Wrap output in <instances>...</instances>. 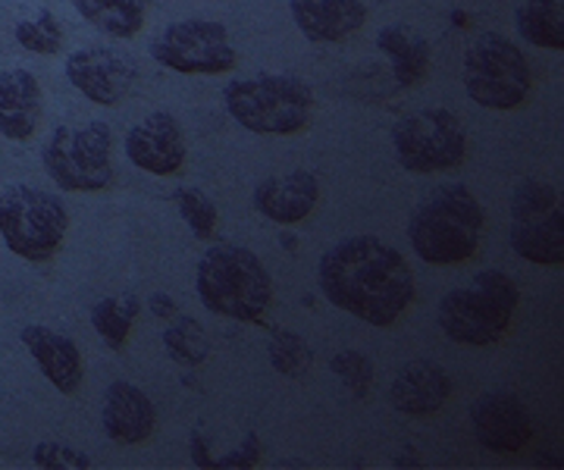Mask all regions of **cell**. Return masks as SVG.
<instances>
[{
	"instance_id": "obj_1",
	"label": "cell",
	"mask_w": 564,
	"mask_h": 470,
	"mask_svg": "<svg viewBox=\"0 0 564 470\" xmlns=\"http://www.w3.org/2000/svg\"><path fill=\"white\" fill-rule=\"evenodd\" d=\"M321 292L370 327H392L414 302V273L399 248L377 236H351L321 258Z\"/></svg>"
},
{
	"instance_id": "obj_2",
	"label": "cell",
	"mask_w": 564,
	"mask_h": 470,
	"mask_svg": "<svg viewBox=\"0 0 564 470\" xmlns=\"http://www.w3.org/2000/svg\"><path fill=\"white\" fill-rule=\"evenodd\" d=\"M486 214L467 185H443L414 207L408 239L426 264H462L484 239Z\"/></svg>"
},
{
	"instance_id": "obj_3",
	"label": "cell",
	"mask_w": 564,
	"mask_h": 470,
	"mask_svg": "<svg viewBox=\"0 0 564 470\" xmlns=\"http://www.w3.org/2000/svg\"><path fill=\"white\" fill-rule=\"evenodd\" d=\"M198 298L220 317L254 324L270 307L273 280L254 251L217 245L198 261Z\"/></svg>"
},
{
	"instance_id": "obj_4",
	"label": "cell",
	"mask_w": 564,
	"mask_h": 470,
	"mask_svg": "<svg viewBox=\"0 0 564 470\" xmlns=\"http://www.w3.org/2000/svg\"><path fill=\"white\" fill-rule=\"evenodd\" d=\"M518 298V283L508 273L480 270L470 283L452 288L440 302V327L452 342L496 346L511 327Z\"/></svg>"
},
{
	"instance_id": "obj_5",
	"label": "cell",
	"mask_w": 564,
	"mask_h": 470,
	"mask_svg": "<svg viewBox=\"0 0 564 470\" xmlns=\"http://www.w3.org/2000/svg\"><path fill=\"white\" fill-rule=\"evenodd\" d=\"M226 110L236 123L258 135H295L311 120L314 91L295 76L261 73L239 79L223 91Z\"/></svg>"
},
{
	"instance_id": "obj_6",
	"label": "cell",
	"mask_w": 564,
	"mask_h": 470,
	"mask_svg": "<svg viewBox=\"0 0 564 470\" xmlns=\"http://www.w3.org/2000/svg\"><path fill=\"white\" fill-rule=\"evenodd\" d=\"M69 229V214L57 195L10 185L0 192V239L22 261L44 264L61 251Z\"/></svg>"
},
{
	"instance_id": "obj_7",
	"label": "cell",
	"mask_w": 564,
	"mask_h": 470,
	"mask_svg": "<svg viewBox=\"0 0 564 470\" xmlns=\"http://www.w3.org/2000/svg\"><path fill=\"white\" fill-rule=\"evenodd\" d=\"M462 79L470 101L489 110L521 107L533 88V73L521 47L499 32H484L467 47Z\"/></svg>"
},
{
	"instance_id": "obj_8",
	"label": "cell",
	"mask_w": 564,
	"mask_h": 470,
	"mask_svg": "<svg viewBox=\"0 0 564 470\" xmlns=\"http://www.w3.org/2000/svg\"><path fill=\"white\" fill-rule=\"evenodd\" d=\"M113 132L107 123L61 125L44 144V170L63 192H101L113 183Z\"/></svg>"
},
{
	"instance_id": "obj_9",
	"label": "cell",
	"mask_w": 564,
	"mask_h": 470,
	"mask_svg": "<svg viewBox=\"0 0 564 470\" xmlns=\"http://www.w3.org/2000/svg\"><path fill=\"white\" fill-rule=\"evenodd\" d=\"M508 245L530 264H562L564 217L558 188L540 179H524L511 192Z\"/></svg>"
},
{
	"instance_id": "obj_10",
	"label": "cell",
	"mask_w": 564,
	"mask_h": 470,
	"mask_svg": "<svg viewBox=\"0 0 564 470\" xmlns=\"http://www.w3.org/2000/svg\"><path fill=\"white\" fill-rule=\"evenodd\" d=\"M392 144L408 173H443L464 161L467 132L452 110L423 107L395 123Z\"/></svg>"
},
{
	"instance_id": "obj_11",
	"label": "cell",
	"mask_w": 564,
	"mask_h": 470,
	"mask_svg": "<svg viewBox=\"0 0 564 470\" xmlns=\"http://www.w3.org/2000/svg\"><path fill=\"white\" fill-rule=\"evenodd\" d=\"M151 57L188 76H220L236 66V47L223 22L182 20L170 22L151 42Z\"/></svg>"
},
{
	"instance_id": "obj_12",
	"label": "cell",
	"mask_w": 564,
	"mask_h": 470,
	"mask_svg": "<svg viewBox=\"0 0 564 470\" xmlns=\"http://www.w3.org/2000/svg\"><path fill=\"white\" fill-rule=\"evenodd\" d=\"M470 427L484 449L496 455H514L533 439V417L524 402L508 392L492 389L484 392L470 408Z\"/></svg>"
},
{
	"instance_id": "obj_13",
	"label": "cell",
	"mask_w": 564,
	"mask_h": 470,
	"mask_svg": "<svg viewBox=\"0 0 564 470\" xmlns=\"http://www.w3.org/2000/svg\"><path fill=\"white\" fill-rule=\"evenodd\" d=\"M66 79L88 101L113 107L120 103L135 83V66L117 51L107 47H85L66 57Z\"/></svg>"
},
{
	"instance_id": "obj_14",
	"label": "cell",
	"mask_w": 564,
	"mask_h": 470,
	"mask_svg": "<svg viewBox=\"0 0 564 470\" xmlns=\"http://www.w3.org/2000/svg\"><path fill=\"white\" fill-rule=\"evenodd\" d=\"M126 157L132 164L154 173V176H173L180 173L185 161V139L173 113H151L126 135Z\"/></svg>"
},
{
	"instance_id": "obj_15",
	"label": "cell",
	"mask_w": 564,
	"mask_h": 470,
	"mask_svg": "<svg viewBox=\"0 0 564 470\" xmlns=\"http://www.w3.org/2000/svg\"><path fill=\"white\" fill-rule=\"evenodd\" d=\"M251 201L273 223H302L321 201V183L307 170H295L289 176H270V179L258 183Z\"/></svg>"
},
{
	"instance_id": "obj_16",
	"label": "cell",
	"mask_w": 564,
	"mask_h": 470,
	"mask_svg": "<svg viewBox=\"0 0 564 470\" xmlns=\"http://www.w3.org/2000/svg\"><path fill=\"white\" fill-rule=\"evenodd\" d=\"M101 424L117 446H139L158 427V408L139 386L117 380L104 395Z\"/></svg>"
},
{
	"instance_id": "obj_17",
	"label": "cell",
	"mask_w": 564,
	"mask_h": 470,
	"mask_svg": "<svg viewBox=\"0 0 564 470\" xmlns=\"http://www.w3.org/2000/svg\"><path fill=\"white\" fill-rule=\"evenodd\" d=\"M289 7L304 39L317 44L343 42L367 22L361 0H289Z\"/></svg>"
},
{
	"instance_id": "obj_18",
	"label": "cell",
	"mask_w": 564,
	"mask_h": 470,
	"mask_svg": "<svg viewBox=\"0 0 564 470\" xmlns=\"http://www.w3.org/2000/svg\"><path fill=\"white\" fill-rule=\"evenodd\" d=\"M20 339L22 346L32 351V358H35L41 373L47 376V383H54L57 392L73 395L82 386V376H85L82 351L69 336L47 327H25L20 332Z\"/></svg>"
},
{
	"instance_id": "obj_19",
	"label": "cell",
	"mask_w": 564,
	"mask_h": 470,
	"mask_svg": "<svg viewBox=\"0 0 564 470\" xmlns=\"http://www.w3.org/2000/svg\"><path fill=\"white\" fill-rule=\"evenodd\" d=\"M392 405L402 414H436L452 395V376L436 361H408L392 380Z\"/></svg>"
},
{
	"instance_id": "obj_20",
	"label": "cell",
	"mask_w": 564,
	"mask_h": 470,
	"mask_svg": "<svg viewBox=\"0 0 564 470\" xmlns=\"http://www.w3.org/2000/svg\"><path fill=\"white\" fill-rule=\"evenodd\" d=\"M41 85L25 69H3L0 73V135L25 142L35 135L41 123Z\"/></svg>"
},
{
	"instance_id": "obj_21",
	"label": "cell",
	"mask_w": 564,
	"mask_h": 470,
	"mask_svg": "<svg viewBox=\"0 0 564 470\" xmlns=\"http://www.w3.org/2000/svg\"><path fill=\"white\" fill-rule=\"evenodd\" d=\"M377 47L392 61L395 83L402 88L421 83L426 69H430V44L423 42L421 35H414L411 29H404V25H386L383 32L377 35Z\"/></svg>"
},
{
	"instance_id": "obj_22",
	"label": "cell",
	"mask_w": 564,
	"mask_h": 470,
	"mask_svg": "<svg viewBox=\"0 0 564 470\" xmlns=\"http://www.w3.org/2000/svg\"><path fill=\"white\" fill-rule=\"evenodd\" d=\"M73 7L110 39H135L144 25V0H73Z\"/></svg>"
},
{
	"instance_id": "obj_23",
	"label": "cell",
	"mask_w": 564,
	"mask_h": 470,
	"mask_svg": "<svg viewBox=\"0 0 564 470\" xmlns=\"http://www.w3.org/2000/svg\"><path fill=\"white\" fill-rule=\"evenodd\" d=\"M518 32L524 42L545 47V51H564V10L562 0H524L518 7Z\"/></svg>"
},
{
	"instance_id": "obj_24",
	"label": "cell",
	"mask_w": 564,
	"mask_h": 470,
	"mask_svg": "<svg viewBox=\"0 0 564 470\" xmlns=\"http://www.w3.org/2000/svg\"><path fill=\"white\" fill-rule=\"evenodd\" d=\"M141 302L135 295H120V298H101L98 305L91 307V327L98 329V336L104 339V346L120 351L129 339L132 320L139 317Z\"/></svg>"
},
{
	"instance_id": "obj_25",
	"label": "cell",
	"mask_w": 564,
	"mask_h": 470,
	"mask_svg": "<svg viewBox=\"0 0 564 470\" xmlns=\"http://www.w3.org/2000/svg\"><path fill=\"white\" fill-rule=\"evenodd\" d=\"M163 346H166V354L176 361V364H185V368H198L207 361V336H204V327L195 320V317H176L166 332H163Z\"/></svg>"
},
{
	"instance_id": "obj_26",
	"label": "cell",
	"mask_w": 564,
	"mask_h": 470,
	"mask_svg": "<svg viewBox=\"0 0 564 470\" xmlns=\"http://www.w3.org/2000/svg\"><path fill=\"white\" fill-rule=\"evenodd\" d=\"M267 354H270L273 370L282 376H302L314 364V351L295 329H273Z\"/></svg>"
},
{
	"instance_id": "obj_27",
	"label": "cell",
	"mask_w": 564,
	"mask_h": 470,
	"mask_svg": "<svg viewBox=\"0 0 564 470\" xmlns=\"http://www.w3.org/2000/svg\"><path fill=\"white\" fill-rule=\"evenodd\" d=\"M17 42H20V47H25L29 54L51 57V54L61 51L63 44L61 22L54 20V13L41 10L35 20H25L17 25Z\"/></svg>"
},
{
	"instance_id": "obj_28",
	"label": "cell",
	"mask_w": 564,
	"mask_h": 470,
	"mask_svg": "<svg viewBox=\"0 0 564 470\" xmlns=\"http://www.w3.org/2000/svg\"><path fill=\"white\" fill-rule=\"evenodd\" d=\"M173 201L180 205L182 220L188 223V229L198 239H210L217 232V207L204 192H198V188H176Z\"/></svg>"
},
{
	"instance_id": "obj_29",
	"label": "cell",
	"mask_w": 564,
	"mask_h": 470,
	"mask_svg": "<svg viewBox=\"0 0 564 470\" xmlns=\"http://www.w3.org/2000/svg\"><path fill=\"white\" fill-rule=\"evenodd\" d=\"M329 370L343 380L355 398H367L370 383H373V361L367 354H361V351H339L336 358H329Z\"/></svg>"
},
{
	"instance_id": "obj_30",
	"label": "cell",
	"mask_w": 564,
	"mask_h": 470,
	"mask_svg": "<svg viewBox=\"0 0 564 470\" xmlns=\"http://www.w3.org/2000/svg\"><path fill=\"white\" fill-rule=\"evenodd\" d=\"M32 464L44 470H88L91 458L85 451L63 446V442H39L32 449Z\"/></svg>"
},
{
	"instance_id": "obj_31",
	"label": "cell",
	"mask_w": 564,
	"mask_h": 470,
	"mask_svg": "<svg viewBox=\"0 0 564 470\" xmlns=\"http://www.w3.org/2000/svg\"><path fill=\"white\" fill-rule=\"evenodd\" d=\"M258 461H261V439H258V433H248L242 446L229 451L220 461H214V468H254Z\"/></svg>"
},
{
	"instance_id": "obj_32",
	"label": "cell",
	"mask_w": 564,
	"mask_h": 470,
	"mask_svg": "<svg viewBox=\"0 0 564 470\" xmlns=\"http://www.w3.org/2000/svg\"><path fill=\"white\" fill-rule=\"evenodd\" d=\"M188 449H192V464H195V468H214V461H217V458H210V446H207V439H204L202 429H195V433H192Z\"/></svg>"
},
{
	"instance_id": "obj_33",
	"label": "cell",
	"mask_w": 564,
	"mask_h": 470,
	"mask_svg": "<svg viewBox=\"0 0 564 470\" xmlns=\"http://www.w3.org/2000/svg\"><path fill=\"white\" fill-rule=\"evenodd\" d=\"M148 307H151V314H154V317H161V320L176 317V302H173L166 292H154V295L148 298Z\"/></svg>"
},
{
	"instance_id": "obj_34",
	"label": "cell",
	"mask_w": 564,
	"mask_h": 470,
	"mask_svg": "<svg viewBox=\"0 0 564 470\" xmlns=\"http://www.w3.org/2000/svg\"><path fill=\"white\" fill-rule=\"evenodd\" d=\"M280 245H282V248H289V251H292V248L299 245V242H295V236H280Z\"/></svg>"
}]
</instances>
